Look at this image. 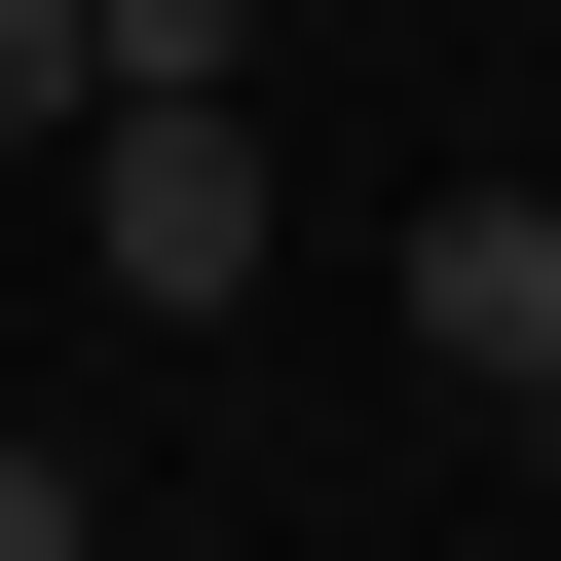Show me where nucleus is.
<instances>
[{"mask_svg": "<svg viewBox=\"0 0 561 561\" xmlns=\"http://www.w3.org/2000/svg\"><path fill=\"white\" fill-rule=\"evenodd\" d=\"M76 262H113L150 337H225L262 262H300V187L225 150V76H113V113H76Z\"/></svg>", "mask_w": 561, "mask_h": 561, "instance_id": "1", "label": "nucleus"}, {"mask_svg": "<svg viewBox=\"0 0 561 561\" xmlns=\"http://www.w3.org/2000/svg\"><path fill=\"white\" fill-rule=\"evenodd\" d=\"M412 375H449L486 449L561 412V187H412Z\"/></svg>", "mask_w": 561, "mask_h": 561, "instance_id": "2", "label": "nucleus"}, {"mask_svg": "<svg viewBox=\"0 0 561 561\" xmlns=\"http://www.w3.org/2000/svg\"><path fill=\"white\" fill-rule=\"evenodd\" d=\"M113 76H262V0H113Z\"/></svg>", "mask_w": 561, "mask_h": 561, "instance_id": "3", "label": "nucleus"}, {"mask_svg": "<svg viewBox=\"0 0 561 561\" xmlns=\"http://www.w3.org/2000/svg\"><path fill=\"white\" fill-rule=\"evenodd\" d=\"M76 524H113V486H76V449H0V561H76Z\"/></svg>", "mask_w": 561, "mask_h": 561, "instance_id": "4", "label": "nucleus"}]
</instances>
